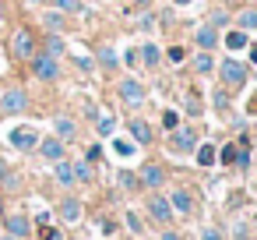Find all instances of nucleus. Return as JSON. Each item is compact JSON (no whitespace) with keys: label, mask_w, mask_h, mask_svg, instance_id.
Returning a JSON list of instances; mask_svg holds the SVG:
<instances>
[{"label":"nucleus","mask_w":257,"mask_h":240,"mask_svg":"<svg viewBox=\"0 0 257 240\" xmlns=\"http://www.w3.org/2000/svg\"><path fill=\"white\" fill-rule=\"evenodd\" d=\"M215 71L222 78V89H243V82H246V64L236 57H225L222 64H215Z\"/></svg>","instance_id":"nucleus-1"},{"label":"nucleus","mask_w":257,"mask_h":240,"mask_svg":"<svg viewBox=\"0 0 257 240\" xmlns=\"http://www.w3.org/2000/svg\"><path fill=\"white\" fill-rule=\"evenodd\" d=\"M197 148V131L194 127H176L173 134H169V152L173 155H187V152H194Z\"/></svg>","instance_id":"nucleus-2"},{"label":"nucleus","mask_w":257,"mask_h":240,"mask_svg":"<svg viewBox=\"0 0 257 240\" xmlns=\"http://www.w3.org/2000/svg\"><path fill=\"white\" fill-rule=\"evenodd\" d=\"M29 64H32V74H36L39 82H57V78H60V60H53V57H46V53H36Z\"/></svg>","instance_id":"nucleus-3"},{"label":"nucleus","mask_w":257,"mask_h":240,"mask_svg":"<svg viewBox=\"0 0 257 240\" xmlns=\"http://www.w3.org/2000/svg\"><path fill=\"white\" fill-rule=\"evenodd\" d=\"M116 92H120V99H123L127 106H134V110L145 106V99H148V92H145V85H141L138 78H120V89H116Z\"/></svg>","instance_id":"nucleus-4"},{"label":"nucleus","mask_w":257,"mask_h":240,"mask_svg":"<svg viewBox=\"0 0 257 240\" xmlns=\"http://www.w3.org/2000/svg\"><path fill=\"white\" fill-rule=\"evenodd\" d=\"M11 53H15L18 60H32V57H36V36H32V29H18V32H15Z\"/></svg>","instance_id":"nucleus-5"},{"label":"nucleus","mask_w":257,"mask_h":240,"mask_svg":"<svg viewBox=\"0 0 257 240\" xmlns=\"http://www.w3.org/2000/svg\"><path fill=\"white\" fill-rule=\"evenodd\" d=\"M29 110V92L25 89H8L4 96H0V113L11 117V113H22Z\"/></svg>","instance_id":"nucleus-6"},{"label":"nucleus","mask_w":257,"mask_h":240,"mask_svg":"<svg viewBox=\"0 0 257 240\" xmlns=\"http://www.w3.org/2000/svg\"><path fill=\"white\" fill-rule=\"evenodd\" d=\"M11 145L22 148V152H32V148L39 145V131H36V127H15V131H11Z\"/></svg>","instance_id":"nucleus-7"},{"label":"nucleus","mask_w":257,"mask_h":240,"mask_svg":"<svg viewBox=\"0 0 257 240\" xmlns=\"http://www.w3.org/2000/svg\"><path fill=\"white\" fill-rule=\"evenodd\" d=\"M4 229H8V236L25 240V236L32 233V222H29V215H8V219H4Z\"/></svg>","instance_id":"nucleus-8"},{"label":"nucleus","mask_w":257,"mask_h":240,"mask_svg":"<svg viewBox=\"0 0 257 240\" xmlns=\"http://www.w3.org/2000/svg\"><path fill=\"white\" fill-rule=\"evenodd\" d=\"M138 177H141L138 184H145V187H162V184H166V170H162V166H155V163H148Z\"/></svg>","instance_id":"nucleus-9"},{"label":"nucleus","mask_w":257,"mask_h":240,"mask_svg":"<svg viewBox=\"0 0 257 240\" xmlns=\"http://www.w3.org/2000/svg\"><path fill=\"white\" fill-rule=\"evenodd\" d=\"M169 208H176L180 215H190V212H194V194H190V191H183V187H176V191H173V198H169Z\"/></svg>","instance_id":"nucleus-10"},{"label":"nucleus","mask_w":257,"mask_h":240,"mask_svg":"<svg viewBox=\"0 0 257 240\" xmlns=\"http://www.w3.org/2000/svg\"><path fill=\"white\" fill-rule=\"evenodd\" d=\"M39 152H43L50 163H60L67 148H64V141H60V138H43V141H39Z\"/></svg>","instance_id":"nucleus-11"},{"label":"nucleus","mask_w":257,"mask_h":240,"mask_svg":"<svg viewBox=\"0 0 257 240\" xmlns=\"http://www.w3.org/2000/svg\"><path fill=\"white\" fill-rule=\"evenodd\" d=\"M194 43H197L201 50H208V53H211V50L218 46V29H211V25H201V29H197V36H194Z\"/></svg>","instance_id":"nucleus-12"},{"label":"nucleus","mask_w":257,"mask_h":240,"mask_svg":"<svg viewBox=\"0 0 257 240\" xmlns=\"http://www.w3.org/2000/svg\"><path fill=\"white\" fill-rule=\"evenodd\" d=\"M53 131H57L53 138H60V141H71V138L78 134V127H74L71 117H57V120H53Z\"/></svg>","instance_id":"nucleus-13"},{"label":"nucleus","mask_w":257,"mask_h":240,"mask_svg":"<svg viewBox=\"0 0 257 240\" xmlns=\"http://www.w3.org/2000/svg\"><path fill=\"white\" fill-rule=\"evenodd\" d=\"M127 127H131V138H134L138 145H152V138H155V134H152V127H148L145 120H131Z\"/></svg>","instance_id":"nucleus-14"},{"label":"nucleus","mask_w":257,"mask_h":240,"mask_svg":"<svg viewBox=\"0 0 257 240\" xmlns=\"http://www.w3.org/2000/svg\"><path fill=\"white\" fill-rule=\"evenodd\" d=\"M148 212H152V219H159V222H169V219H173V208H169L166 198H152V201H148Z\"/></svg>","instance_id":"nucleus-15"},{"label":"nucleus","mask_w":257,"mask_h":240,"mask_svg":"<svg viewBox=\"0 0 257 240\" xmlns=\"http://www.w3.org/2000/svg\"><path fill=\"white\" fill-rule=\"evenodd\" d=\"M138 57H141V64H145V67H155V64L162 60V50H159L155 43H145V46L138 50Z\"/></svg>","instance_id":"nucleus-16"},{"label":"nucleus","mask_w":257,"mask_h":240,"mask_svg":"<svg viewBox=\"0 0 257 240\" xmlns=\"http://www.w3.org/2000/svg\"><path fill=\"white\" fill-rule=\"evenodd\" d=\"M53 177H57V184H60V187H71V184H78V180H74V170H71V163H67V159H60V163H57Z\"/></svg>","instance_id":"nucleus-17"},{"label":"nucleus","mask_w":257,"mask_h":240,"mask_svg":"<svg viewBox=\"0 0 257 240\" xmlns=\"http://www.w3.org/2000/svg\"><path fill=\"white\" fill-rule=\"evenodd\" d=\"M215 152H218V148H215V145H208V141H204V145H197V148H194L197 166H215Z\"/></svg>","instance_id":"nucleus-18"},{"label":"nucleus","mask_w":257,"mask_h":240,"mask_svg":"<svg viewBox=\"0 0 257 240\" xmlns=\"http://www.w3.org/2000/svg\"><path fill=\"white\" fill-rule=\"evenodd\" d=\"M225 46H229V53H236V50H243L246 46V32L243 29H232V32H225V39H222Z\"/></svg>","instance_id":"nucleus-19"},{"label":"nucleus","mask_w":257,"mask_h":240,"mask_svg":"<svg viewBox=\"0 0 257 240\" xmlns=\"http://www.w3.org/2000/svg\"><path fill=\"white\" fill-rule=\"evenodd\" d=\"M194 71H197V74H211V71H215V57H211L208 50H201V53L194 57Z\"/></svg>","instance_id":"nucleus-20"},{"label":"nucleus","mask_w":257,"mask_h":240,"mask_svg":"<svg viewBox=\"0 0 257 240\" xmlns=\"http://www.w3.org/2000/svg\"><path fill=\"white\" fill-rule=\"evenodd\" d=\"M236 155H239V145H232V141H229V145H222V148L215 152V163H222V166H232V163H236Z\"/></svg>","instance_id":"nucleus-21"},{"label":"nucleus","mask_w":257,"mask_h":240,"mask_svg":"<svg viewBox=\"0 0 257 240\" xmlns=\"http://www.w3.org/2000/svg\"><path fill=\"white\" fill-rule=\"evenodd\" d=\"M60 215H64V222H78V219H81V201L67 198V201H64V208H60Z\"/></svg>","instance_id":"nucleus-22"},{"label":"nucleus","mask_w":257,"mask_h":240,"mask_svg":"<svg viewBox=\"0 0 257 240\" xmlns=\"http://www.w3.org/2000/svg\"><path fill=\"white\" fill-rule=\"evenodd\" d=\"M43 25H46V29L53 32V36H60V32H64V15H60V11H46Z\"/></svg>","instance_id":"nucleus-23"},{"label":"nucleus","mask_w":257,"mask_h":240,"mask_svg":"<svg viewBox=\"0 0 257 240\" xmlns=\"http://www.w3.org/2000/svg\"><path fill=\"white\" fill-rule=\"evenodd\" d=\"M113 152L127 159V155H134V152H138V145H134L131 138H113Z\"/></svg>","instance_id":"nucleus-24"},{"label":"nucleus","mask_w":257,"mask_h":240,"mask_svg":"<svg viewBox=\"0 0 257 240\" xmlns=\"http://www.w3.org/2000/svg\"><path fill=\"white\" fill-rule=\"evenodd\" d=\"M239 29L243 32H250V29H257V8H246V11H239Z\"/></svg>","instance_id":"nucleus-25"},{"label":"nucleus","mask_w":257,"mask_h":240,"mask_svg":"<svg viewBox=\"0 0 257 240\" xmlns=\"http://www.w3.org/2000/svg\"><path fill=\"white\" fill-rule=\"evenodd\" d=\"M0 184H4V187H11V191H15V187L22 184V180L15 177V170H11V166H8L4 159H0Z\"/></svg>","instance_id":"nucleus-26"},{"label":"nucleus","mask_w":257,"mask_h":240,"mask_svg":"<svg viewBox=\"0 0 257 240\" xmlns=\"http://www.w3.org/2000/svg\"><path fill=\"white\" fill-rule=\"evenodd\" d=\"M53 4V11H60V15H74V11H81V0H50Z\"/></svg>","instance_id":"nucleus-27"},{"label":"nucleus","mask_w":257,"mask_h":240,"mask_svg":"<svg viewBox=\"0 0 257 240\" xmlns=\"http://www.w3.org/2000/svg\"><path fill=\"white\" fill-rule=\"evenodd\" d=\"M46 57H53V60L64 57V39H60V36H50V39H46Z\"/></svg>","instance_id":"nucleus-28"},{"label":"nucleus","mask_w":257,"mask_h":240,"mask_svg":"<svg viewBox=\"0 0 257 240\" xmlns=\"http://www.w3.org/2000/svg\"><path fill=\"white\" fill-rule=\"evenodd\" d=\"M71 170H74V180H81V184H88L92 180V163H71Z\"/></svg>","instance_id":"nucleus-29"},{"label":"nucleus","mask_w":257,"mask_h":240,"mask_svg":"<svg viewBox=\"0 0 257 240\" xmlns=\"http://www.w3.org/2000/svg\"><path fill=\"white\" fill-rule=\"evenodd\" d=\"M215 110L218 113H229V89H218L215 92Z\"/></svg>","instance_id":"nucleus-30"},{"label":"nucleus","mask_w":257,"mask_h":240,"mask_svg":"<svg viewBox=\"0 0 257 240\" xmlns=\"http://www.w3.org/2000/svg\"><path fill=\"white\" fill-rule=\"evenodd\" d=\"M162 127H166V131H176V127H180V113H176V110H166V113H162Z\"/></svg>","instance_id":"nucleus-31"},{"label":"nucleus","mask_w":257,"mask_h":240,"mask_svg":"<svg viewBox=\"0 0 257 240\" xmlns=\"http://www.w3.org/2000/svg\"><path fill=\"white\" fill-rule=\"evenodd\" d=\"M99 60H102V67H116V53H113V46H102V50H99Z\"/></svg>","instance_id":"nucleus-32"},{"label":"nucleus","mask_w":257,"mask_h":240,"mask_svg":"<svg viewBox=\"0 0 257 240\" xmlns=\"http://www.w3.org/2000/svg\"><path fill=\"white\" fill-rule=\"evenodd\" d=\"M166 57H169V64H183V60H187V50H183V46H169Z\"/></svg>","instance_id":"nucleus-33"},{"label":"nucleus","mask_w":257,"mask_h":240,"mask_svg":"<svg viewBox=\"0 0 257 240\" xmlns=\"http://www.w3.org/2000/svg\"><path fill=\"white\" fill-rule=\"evenodd\" d=\"M95 127H99V134H113V131H116V120H113V117H99Z\"/></svg>","instance_id":"nucleus-34"},{"label":"nucleus","mask_w":257,"mask_h":240,"mask_svg":"<svg viewBox=\"0 0 257 240\" xmlns=\"http://www.w3.org/2000/svg\"><path fill=\"white\" fill-rule=\"evenodd\" d=\"M225 22H229V15H225V11H211V18H208V25H211V29H222Z\"/></svg>","instance_id":"nucleus-35"},{"label":"nucleus","mask_w":257,"mask_h":240,"mask_svg":"<svg viewBox=\"0 0 257 240\" xmlns=\"http://www.w3.org/2000/svg\"><path fill=\"white\" fill-rule=\"evenodd\" d=\"M123 187H138V173H131V170H120V177H116Z\"/></svg>","instance_id":"nucleus-36"},{"label":"nucleus","mask_w":257,"mask_h":240,"mask_svg":"<svg viewBox=\"0 0 257 240\" xmlns=\"http://www.w3.org/2000/svg\"><path fill=\"white\" fill-rule=\"evenodd\" d=\"M127 226H131L134 233H145V222H141V215H138V212H127Z\"/></svg>","instance_id":"nucleus-37"},{"label":"nucleus","mask_w":257,"mask_h":240,"mask_svg":"<svg viewBox=\"0 0 257 240\" xmlns=\"http://www.w3.org/2000/svg\"><path fill=\"white\" fill-rule=\"evenodd\" d=\"M99 159H102V148H99V145H92V148L85 152V163H99Z\"/></svg>","instance_id":"nucleus-38"},{"label":"nucleus","mask_w":257,"mask_h":240,"mask_svg":"<svg viewBox=\"0 0 257 240\" xmlns=\"http://www.w3.org/2000/svg\"><path fill=\"white\" fill-rule=\"evenodd\" d=\"M39 240H64V233H60V229H43Z\"/></svg>","instance_id":"nucleus-39"},{"label":"nucleus","mask_w":257,"mask_h":240,"mask_svg":"<svg viewBox=\"0 0 257 240\" xmlns=\"http://www.w3.org/2000/svg\"><path fill=\"white\" fill-rule=\"evenodd\" d=\"M138 60H141V57H138V50H127V67H141Z\"/></svg>","instance_id":"nucleus-40"},{"label":"nucleus","mask_w":257,"mask_h":240,"mask_svg":"<svg viewBox=\"0 0 257 240\" xmlns=\"http://www.w3.org/2000/svg\"><path fill=\"white\" fill-rule=\"evenodd\" d=\"M246 113H250V117H257V92L246 99Z\"/></svg>","instance_id":"nucleus-41"},{"label":"nucleus","mask_w":257,"mask_h":240,"mask_svg":"<svg viewBox=\"0 0 257 240\" xmlns=\"http://www.w3.org/2000/svg\"><path fill=\"white\" fill-rule=\"evenodd\" d=\"M187 110H190V113H201V103H197V96H190V99H187Z\"/></svg>","instance_id":"nucleus-42"},{"label":"nucleus","mask_w":257,"mask_h":240,"mask_svg":"<svg viewBox=\"0 0 257 240\" xmlns=\"http://www.w3.org/2000/svg\"><path fill=\"white\" fill-rule=\"evenodd\" d=\"M201 240H222V233H218V229H204Z\"/></svg>","instance_id":"nucleus-43"},{"label":"nucleus","mask_w":257,"mask_h":240,"mask_svg":"<svg viewBox=\"0 0 257 240\" xmlns=\"http://www.w3.org/2000/svg\"><path fill=\"white\" fill-rule=\"evenodd\" d=\"M250 64H257V46H250Z\"/></svg>","instance_id":"nucleus-44"},{"label":"nucleus","mask_w":257,"mask_h":240,"mask_svg":"<svg viewBox=\"0 0 257 240\" xmlns=\"http://www.w3.org/2000/svg\"><path fill=\"white\" fill-rule=\"evenodd\" d=\"M162 240H180V236L176 233H162Z\"/></svg>","instance_id":"nucleus-45"},{"label":"nucleus","mask_w":257,"mask_h":240,"mask_svg":"<svg viewBox=\"0 0 257 240\" xmlns=\"http://www.w3.org/2000/svg\"><path fill=\"white\" fill-rule=\"evenodd\" d=\"M134 4H138V8H148V4H152V0H134Z\"/></svg>","instance_id":"nucleus-46"},{"label":"nucleus","mask_w":257,"mask_h":240,"mask_svg":"<svg viewBox=\"0 0 257 240\" xmlns=\"http://www.w3.org/2000/svg\"><path fill=\"white\" fill-rule=\"evenodd\" d=\"M173 4H180V8H183V4H190V0H173Z\"/></svg>","instance_id":"nucleus-47"},{"label":"nucleus","mask_w":257,"mask_h":240,"mask_svg":"<svg viewBox=\"0 0 257 240\" xmlns=\"http://www.w3.org/2000/svg\"><path fill=\"white\" fill-rule=\"evenodd\" d=\"M0 240H18V236H8V233H4V236H0Z\"/></svg>","instance_id":"nucleus-48"},{"label":"nucleus","mask_w":257,"mask_h":240,"mask_svg":"<svg viewBox=\"0 0 257 240\" xmlns=\"http://www.w3.org/2000/svg\"><path fill=\"white\" fill-rule=\"evenodd\" d=\"M0 22H4V4H0Z\"/></svg>","instance_id":"nucleus-49"},{"label":"nucleus","mask_w":257,"mask_h":240,"mask_svg":"<svg viewBox=\"0 0 257 240\" xmlns=\"http://www.w3.org/2000/svg\"><path fill=\"white\" fill-rule=\"evenodd\" d=\"M29 4H43V0H29Z\"/></svg>","instance_id":"nucleus-50"}]
</instances>
